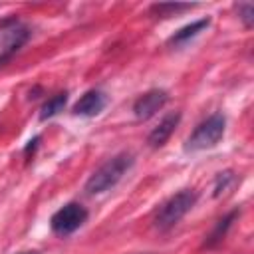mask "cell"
Listing matches in <instances>:
<instances>
[{"mask_svg":"<svg viewBox=\"0 0 254 254\" xmlns=\"http://www.w3.org/2000/svg\"><path fill=\"white\" fill-rule=\"evenodd\" d=\"M133 163H135V159L131 153H119V155L111 157L109 161H105L87 179V183H85L87 194H103L109 189H113L123 179V175L133 167Z\"/></svg>","mask_w":254,"mask_h":254,"instance_id":"1","label":"cell"},{"mask_svg":"<svg viewBox=\"0 0 254 254\" xmlns=\"http://www.w3.org/2000/svg\"><path fill=\"white\" fill-rule=\"evenodd\" d=\"M196 198H198V194H196V190H192V189H183V190H179L177 194H173L171 198H167V200L159 206V210H157V214H155V226H157L159 230H169V228H173V226L194 206Z\"/></svg>","mask_w":254,"mask_h":254,"instance_id":"2","label":"cell"},{"mask_svg":"<svg viewBox=\"0 0 254 254\" xmlns=\"http://www.w3.org/2000/svg\"><path fill=\"white\" fill-rule=\"evenodd\" d=\"M224 129H226V119L222 113H214L210 117H206L202 123L196 125V129L190 133V137L187 139L185 151H204V149H212L214 145H218V141L224 137Z\"/></svg>","mask_w":254,"mask_h":254,"instance_id":"3","label":"cell"},{"mask_svg":"<svg viewBox=\"0 0 254 254\" xmlns=\"http://www.w3.org/2000/svg\"><path fill=\"white\" fill-rule=\"evenodd\" d=\"M85 220H87V208L81 206L79 202H67L52 214L50 226L56 234L65 236V234L75 232Z\"/></svg>","mask_w":254,"mask_h":254,"instance_id":"4","label":"cell"},{"mask_svg":"<svg viewBox=\"0 0 254 254\" xmlns=\"http://www.w3.org/2000/svg\"><path fill=\"white\" fill-rule=\"evenodd\" d=\"M167 99H169V93L165 91V89H149V91H145L135 103H133V113H135V117L137 119H141V121H145V119H149V117H153L165 103H167Z\"/></svg>","mask_w":254,"mask_h":254,"instance_id":"5","label":"cell"},{"mask_svg":"<svg viewBox=\"0 0 254 254\" xmlns=\"http://www.w3.org/2000/svg\"><path fill=\"white\" fill-rule=\"evenodd\" d=\"M30 38V30L18 22H12L8 28L0 30V56L12 58V54H16Z\"/></svg>","mask_w":254,"mask_h":254,"instance_id":"6","label":"cell"},{"mask_svg":"<svg viewBox=\"0 0 254 254\" xmlns=\"http://www.w3.org/2000/svg\"><path fill=\"white\" fill-rule=\"evenodd\" d=\"M107 105V97L99 91V89H89L85 91L73 105V115H81V117H93L99 115Z\"/></svg>","mask_w":254,"mask_h":254,"instance_id":"7","label":"cell"},{"mask_svg":"<svg viewBox=\"0 0 254 254\" xmlns=\"http://www.w3.org/2000/svg\"><path fill=\"white\" fill-rule=\"evenodd\" d=\"M179 121H181V113H179V111L165 115V117L161 119V123H159V125L149 133V137H147L149 147H153V149L163 147V145L169 141V137L175 133V129H177Z\"/></svg>","mask_w":254,"mask_h":254,"instance_id":"8","label":"cell"},{"mask_svg":"<svg viewBox=\"0 0 254 254\" xmlns=\"http://www.w3.org/2000/svg\"><path fill=\"white\" fill-rule=\"evenodd\" d=\"M208 24H210V18H202V20H196V22H192V24L183 26L181 30H177V32L169 38V46H179V44L189 42L190 38H194L196 34H200L204 28H208Z\"/></svg>","mask_w":254,"mask_h":254,"instance_id":"9","label":"cell"},{"mask_svg":"<svg viewBox=\"0 0 254 254\" xmlns=\"http://www.w3.org/2000/svg\"><path fill=\"white\" fill-rule=\"evenodd\" d=\"M65 103H67V93H65V91H64V93H58V95H54V97H50V99L42 105V109H40V119L46 121V119L58 115L60 111H64Z\"/></svg>","mask_w":254,"mask_h":254,"instance_id":"10","label":"cell"},{"mask_svg":"<svg viewBox=\"0 0 254 254\" xmlns=\"http://www.w3.org/2000/svg\"><path fill=\"white\" fill-rule=\"evenodd\" d=\"M238 216V210H232V212H228L224 218H220L218 220V224L214 226V230L210 232V236L206 238V242H204V246H214V244H218L222 238H224V234H226V230L232 226V220Z\"/></svg>","mask_w":254,"mask_h":254,"instance_id":"11","label":"cell"},{"mask_svg":"<svg viewBox=\"0 0 254 254\" xmlns=\"http://www.w3.org/2000/svg\"><path fill=\"white\" fill-rule=\"evenodd\" d=\"M196 4H183V2H161V4H153L151 6V12L161 16V18H167V16H173V14H179V12H185V10H190L194 8Z\"/></svg>","mask_w":254,"mask_h":254,"instance_id":"12","label":"cell"},{"mask_svg":"<svg viewBox=\"0 0 254 254\" xmlns=\"http://www.w3.org/2000/svg\"><path fill=\"white\" fill-rule=\"evenodd\" d=\"M230 183H234V175L230 173V171H226V173H220L218 175V179H216V187H214V196H220L226 189H228V185Z\"/></svg>","mask_w":254,"mask_h":254,"instance_id":"13","label":"cell"},{"mask_svg":"<svg viewBox=\"0 0 254 254\" xmlns=\"http://www.w3.org/2000/svg\"><path fill=\"white\" fill-rule=\"evenodd\" d=\"M240 20L246 28H252L254 24V6L252 4H240Z\"/></svg>","mask_w":254,"mask_h":254,"instance_id":"14","label":"cell"},{"mask_svg":"<svg viewBox=\"0 0 254 254\" xmlns=\"http://www.w3.org/2000/svg\"><path fill=\"white\" fill-rule=\"evenodd\" d=\"M38 141H40V137H34V139L30 141V145L26 147V153H30V151H34V149L38 147Z\"/></svg>","mask_w":254,"mask_h":254,"instance_id":"15","label":"cell"},{"mask_svg":"<svg viewBox=\"0 0 254 254\" xmlns=\"http://www.w3.org/2000/svg\"><path fill=\"white\" fill-rule=\"evenodd\" d=\"M22 254H34V252H22Z\"/></svg>","mask_w":254,"mask_h":254,"instance_id":"16","label":"cell"}]
</instances>
